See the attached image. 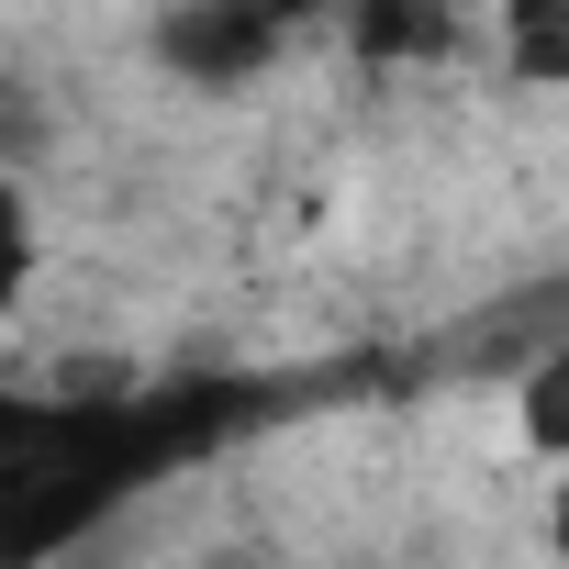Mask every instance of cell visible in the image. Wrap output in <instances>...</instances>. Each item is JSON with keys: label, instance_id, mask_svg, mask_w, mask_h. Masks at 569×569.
<instances>
[{"label": "cell", "instance_id": "7", "mask_svg": "<svg viewBox=\"0 0 569 569\" xmlns=\"http://www.w3.org/2000/svg\"><path fill=\"white\" fill-rule=\"evenodd\" d=\"M34 134H46V123H34V101H23V90H12V79H0V157H23V146H34Z\"/></svg>", "mask_w": 569, "mask_h": 569}, {"label": "cell", "instance_id": "6", "mask_svg": "<svg viewBox=\"0 0 569 569\" xmlns=\"http://www.w3.org/2000/svg\"><path fill=\"white\" fill-rule=\"evenodd\" d=\"M34 268H46V234H34V190H23L12 168H0V313H23Z\"/></svg>", "mask_w": 569, "mask_h": 569}, {"label": "cell", "instance_id": "1", "mask_svg": "<svg viewBox=\"0 0 569 569\" xmlns=\"http://www.w3.org/2000/svg\"><path fill=\"white\" fill-rule=\"evenodd\" d=\"M257 413H279L268 380H134V391H23L0 380V569H57L90 547L134 491H168L179 469L223 458Z\"/></svg>", "mask_w": 569, "mask_h": 569}, {"label": "cell", "instance_id": "4", "mask_svg": "<svg viewBox=\"0 0 569 569\" xmlns=\"http://www.w3.org/2000/svg\"><path fill=\"white\" fill-rule=\"evenodd\" d=\"M513 425H525L536 458L569 469V336H547V347L525 358V380H513Z\"/></svg>", "mask_w": 569, "mask_h": 569}, {"label": "cell", "instance_id": "2", "mask_svg": "<svg viewBox=\"0 0 569 569\" xmlns=\"http://www.w3.org/2000/svg\"><path fill=\"white\" fill-rule=\"evenodd\" d=\"M302 23L279 12V0H168L157 12V68L179 90H246L279 68V46H291Z\"/></svg>", "mask_w": 569, "mask_h": 569}, {"label": "cell", "instance_id": "5", "mask_svg": "<svg viewBox=\"0 0 569 569\" xmlns=\"http://www.w3.org/2000/svg\"><path fill=\"white\" fill-rule=\"evenodd\" d=\"M502 57H513V79L558 90L569 79V0H502Z\"/></svg>", "mask_w": 569, "mask_h": 569}, {"label": "cell", "instance_id": "8", "mask_svg": "<svg viewBox=\"0 0 569 569\" xmlns=\"http://www.w3.org/2000/svg\"><path fill=\"white\" fill-rule=\"evenodd\" d=\"M547 547H558V569H569V469H558V491H547Z\"/></svg>", "mask_w": 569, "mask_h": 569}, {"label": "cell", "instance_id": "3", "mask_svg": "<svg viewBox=\"0 0 569 569\" xmlns=\"http://www.w3.org/2000/svg\"><path fill=\"white\" fill-rule=\"evenodd\" d=\"M347 46H358L369 68L447 57V0H347Z\"/></svg>", "mask_w": 569, "mask_h": 569}]
</instances>
